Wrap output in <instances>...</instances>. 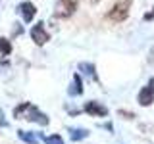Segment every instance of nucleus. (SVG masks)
I'll use <instances>...</instances> for the list:
<instances>
[{"instance_id":"11","label":"nucleus","mask_w":154,"mask_h":144,"mask_svg":"<svg viewBox=\"0 0 154 144\" xmlns=\"http://www.w3.org/2000/svg\"><path fill=\"white\" fill-rule=\"evenodd\" d=\"M19 140L27 142V144H38V134L31 133V131H17Z\"/></svg>"},{"instance_id":"9","label":"nucleus","mask_w":154,"mask_h":144,"mask_svg":"<svg viewBox=\"0 0 154 144\" xmlns=\"http://www.w3.org/2000/svg\"><path fill=\"white\" fill-rule=\"evenodd\" d=\"M79 71L83 73L87 79H93V81H98V75H96V67L93 65V64H89V62H81L79 65Z\"/></svg>"},{"instance_id":"13","label":"nucleus","mask_w":154,"mask_h":144,"mask_svg":"<svg viewBox=\"0 0 154 144\" xmlns=\"http://www.w3.org/2000/svg\"><path fill=\"white\" fill-rule=\"evenodd\" d=\"M41 138L45 140V144H64V138L60 134H52V136H42L41 134Z\"/></svg>"},{"instance_id":"2","label":"nucleus","mask_w":154,"mask_h":144,"mask_svg":"<svg viewBox=\"0 0 154 144\" xmlns=\"http://www.w3.org/2000/svg\"><path fill=\"white\" fill-rule=\"evenodd\" d=\"M129 10H131V0H118L106 14V19L112 23H122L127 19Z\"/></svg>"},{"instance_id":"7","label":"nucleus","mask_w":154,"mask_h":144,"mask_svg":"<svg viewBox=\"0 0 154 144\" xmlns=\"http://www.w3.org/2000/svg\"><path fill=\"white\" fill-rule=\"evenodd\" d=\"M85 112L89 115H94V117H106L108 115V108L102 106L100 102H96V100H91V102L85 104Z\"/></svg>"},{"instance_id":"15","label":"nucleus","mask_w":154,"mask_h":144,"mask_svg":"<svg viewBox=\"0 0 154 144\" xmlns=\"http://www.w3.org/2000/svg\"><path fill=\"white\" fill-rule=\"evenodd\" d=\"M118 113H119V115H123V117H125V119H133V117H135V115H133V113H129V112H125V110H119V112H118Z\"/></svg>"},{"instance_id":"1","label":"nucleus","mask_w":154,"mask_h":144,"mask_svg":"<svg viewBox=\"0 0 154 144\" xmlns=\"http://www.w3.org/2000/svg\"><path fill=\"white\" fill-rule=\"evenodd\" d=\"M14 117L16 119H25V121H31V123H37V125H42L46 127L48 125V117L46 113H42L37 106H33L31 102H23L19 104L16 110H14Z\"/></svg>"},{"instance_id":"5","label":"nucleus","mask_w":154,"mask_h":144,"mask_svg":"<svg viewBox=\"0 0 154 144\" xmlns=\"http://www.w3.org/2000/svg\"><path fill=\"white\" fill-rule=\"evenodd\" d=\"M31 38H33V42H35L37 46H42V44H46V42L50 40V33L46 31V27H45V23H42V21H38L37 25H33Z\"/></svg>"},{"instance_id":"8","label":"nucleus","mask_w":154,"mask_h":144,"mask_svg":"<svg viewBox=\"0 0 154 144\" xmlns=\"http://www.w3.org/2000/svg\"><path fill=\"white\" fill-rule=\"evenodd\" d=\"M67 94L69 96H81L83 94V81H81L79 73H75L71 77V85H69V88H67Z\"/></svg>"},{"instance_id":"16","label":"nucleus","mask_w":154,"mask_h":144,"mask_svg":"<svg viewBox=\"0 0 154 144\" xmlns=\"http://www.w3.org/2000/svg\"><path fill=\"white\" fill-rule=\"evenodd\" d=\"M21 33H23V27L19 25V23H16V27H14V37H16V35H21Z\"/></svg>"},{"instance_id":"12","label":"nucleus","mask_w":154,"mask_h":144,"mask_svg":"<svg viewBox=\"0 0 154 144\" xmlns=\"http://www.w3.org/2000/svg\"><path fill=\"white\" fill-rule=\"evenodd\" d=\"M0 54L2 56L12 54V42H10L8 38H4V37H0Z\"/></svg>"},{"instance_id":"17","label":"nucleus","mask_w":154,"mask_h":144,"mask_svg":"<svg viewBox=\"0 0 154 144\" xmlns=\"http://www.w3.org/2000/svg\"><path fill=\"white\" fill-rule=\"evenodd\" d=\"M0 125H4V127H6V119H4V113H2V110H0Z\"/></svg>"},{"instance_id":"6","label":"nucleus","mask_w":154,"mask_h":144,"mask_svg":"<svg viewBox=\"0 0 154 144\" xmlns=\"http://www.w3.org/2000/svg\"><path fill=\"white\" fill-rule=\"evenodd\" d=\"M17 12H19V16L23 17V21H25V23H31L33 17H35V14H37V8H35V4H33V2L25 0V2H21L17 6Z\"/></svg>"},{"instance_id":"3","label":"nucleus","mask_w":154,"mask_h":144,"mask_svg":"<svg viewBox=\"0 0 154 144\" xmlns=\"http://www.w3.org/2000/svg\"><path fill=\"white\" fill-rule=\"evenodd\" d=\"M79 8V0H56L54 6V19H67Z\"/></svg>"},{"instance_id":"4","label":"nucleus","mask_w":154,"mask_h":144,"mask_svg":"<svg viewBox=\"0 0 154 144\" xmlns=\"http://www.w3.org/2000/svg\"><path fill=\"white\" fill-rule=\"evenodd\" d=\"M137 102L141 104L143 108H146V106H150L154 102V77L148 79V83L141 88V92L137 96Z\"/></svg>"},{"instance_id":"10","label":"nucleus","mask_w":154,"mask_h":144,"mask_svg":"<svg viewBox=\"0 0 154 144\" xmlns=\"http://www.w3.org/2000/svg\"><path fill=\"white\" fill-rule=\"evenodd\" d=\"M89 136V131L87 129H81V127H73V129H69V138L73 142H79V140H83V138Z\"/></svg>"},{"instance_id":"14","label":"nucleus","mask_w":154,"mask_h":144,"mask_svg":"<svg viewBox=\"0 0 154 144\" xmlns=\"http://www.w3.org/2000/svg\"><path fill=\"white\" fill-rule=\"evenodd\" d=\"M143 19H144V21H152V19H154V8L150 10V12H146V14H144Z\"/></svg>"},{"instance_id":"18","label":"nucleus","mask_w":154,"mask_h":144,"mask_svg":"<svg viewBox=\"0 0 154 144\" xmlns=\"http://www.w3.org/2000/svg\"><path fill=\"white\" fill-rule=\"evenodd\" d=\"M100 2V0H91V4H98Z\"/></svg>"}]
</instances>
